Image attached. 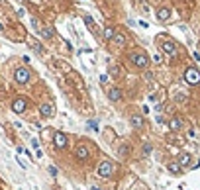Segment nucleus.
Masks as SVG:
<instances>
[{"label":"nucleus","instance_id":"f257e3e1","mask_svg":"<svg viewBox=\"0 0 200 190\" xmlns=\"http://www.w3.org/2000/svg\"><path fill=\"white\" fill-rule=\"evenodd\" d=\"M114 171H116V165L112 161H102L98 165V176H102V178H110L114 175Z\"/></svg>","mask_w":200,"mask_h":190},{"label":"nucleus","instance_id":"f03ea898","mask_svg":"<svg viewBox=\"0 0 200 190\" xmlns=\"http://www.w3.org/2000/svg\"><path fill=\"white\" fill-rule=\"evenodd\" d=\"M129 59H132V63L136 67H139V69H145L149 65V59H147V55H145L143 51H133V53L129 55Z\"/></svg>","mask_w":200,"mask_h":190},{"label":"nucleus","instance_id":"7ed1b4c3","mask_svg":"<svg viewBox=\"0 0 200 190\" xmlns=\"http://www.w3.org/2000/svg\"><path fill=\"white\" fill-rule=\"evenodd\" d=\"M185 81L190 84V86H196V84L200 82V73L194 67H188L186 71H185Z\"/></svg>","mask_w":200,"mask_h":190},{"label":"nucleus","instance_id":"20e7f679","mask_svg":"<svg viewBox=\"0 0 200 190\" xmlns=\"http://www.w3.org/2000/svg\"><path fill=\"white\" fill-rule=\"evenodd\" d=\"M14 78H16V82H18V84H26L30 81V69H26V67L16 69V71H14Z\"/></svg>","mask_w":200,"mask_h":190},{"label":"nucleus","instance_id":"39448f33","mask_svg":"<svg viewBox=\"0 0 200 190\" xmlns=\"http://www.w3.org/2000/svg\"><path fill=\"white\" fill-rule=\"evenodd\" d=\"M75 157H77L79 161H86L90 157L88 147H86V145H77V147H75Z\"/></svg>","mask_w":200,"mask_h":190},{"label":"nucleus","instance_id":"423d86ee","mask_svg":"<svg viewBox=\"0 0 200 190\" xmlns=\"http://www.w3.org/2000/svg\"><path fill=\"white\" fill-rule=\"evenodd\" d=\"M26 108H28V100H26V98H16L14 102H12V110H14L16 114L26 112Z\"/></svg>","mask_w":200,"mask_h":190},{"label":"nucleus","instance_id":"0eeeda50","mask_svg":"<svg viewBox=\"0 0 200 190\" xmlns=\"http://www.w3.org/2000/svg\"><path fill=\"white\" fill-rule=\"evenodd\" d=\"M53 143H55L57 149H65V147H67V135L61 133V131H57V133L53 135Z\"/></svg>","mask_w":200,"mask_h":190},{"label":"nucleus","instance_id":"6e6552de","mask_svg":"<svg viewBox=\"0 0 200 190\" xmlns=\"http://www.w3.org/2000/svg\"><path fill=\"white\" fill-rule=\"evenodd\" d=\"M39 114L43 116V118H51V116L55 114V108H53L51 102H43L39 106Z\"/></svg>","mask_w":200,"mask_h":190},{"label":"nucleus","instance_id":"1a4fd4ad","mask_svg":"<svg viewBox=\"0 0 200 190\" xmlns=\"http://www.w3.org/2000/svg\"><path fill=\"white\" fill-rule=\"evenodd\" d=\"M108 98H110V102H120V100H122V92H120V88L112 86L110 90H108Z\"/></svg>","mask_w":200,"mask_h":190},{"label":"nucleus","instance_id":"9d476101","mask_svg":"<svg viewBox=\"0 0 200 190\" xmlns=\"http://www.w3.org/2000/svg\"><path fill=\"white\" fill-rule=\"evenodd\" d=\"M163 51L167 55H177V45L173 41H163Z\"/></svg>","mask_w":200,"mask_h":190},{"label":"nucleus","instance_id":"9b49d317","mask_svg":"<svg viewBox=\"0 0 200 190\" xmlns=\"http://www.w3.org/2000/svg\"><path fill=\"white\" fill-rule=\"evenodd\" d=\"M167 168H169L171 175H181V171H182V167L179 165V161H171L169 165H167Z\"/></svg>","mask_w":200,"mask_h":190},{"label":"nucleus","instance_id":"f8f14e48","mask_svg":"<svg viewBox=\"0 0 200 190\" xmlns=\"http://www.w3.org/2000/svg\"><path fill=\"white\" fill-rule=\"evenodd\" d=\"M157 18L161 22H167V20L171 18V8H159L157 10Z\"/></svg>","mask_w":200,"mask_h":190},{"label":"nucleus","instance_id":"ddd939ff","mask_svg":"<svg viewBox=\"0 0 200 190\" xmlns=\"http://www.w3.org/2000/svg\"><path fill=\"white\" fill-rule=\"evenodd\" d=\"M169 128H171L173 131H179V129L182 128V122H181V120H179V118H173V120H171V122H169Z\"/></svg>","mask_w":200,"mask_h":190},{"label":"nucleus","instance_id":"4468645a","mask_svg":"<svg viewBox=\"0 0 200 190\" xmlns=\"http://www.w3.org/2000/svg\"><path fill=\"white\" fill-rule=\"evenodd\" d=\"M188 163H190V155H188V153H182V155L179 157V165L181 167H188Z\"/></svg>","mask_w":200,"mask_h":190},{"label":"nucleus","instance_id":"2eb2a0df","mask_svg":"<svg viewBox=\"0 0 200 190\" xmlns=\"http://www.w3.org/2000/svg\"><path fill=\"white\" fill-rule=\"evenodd\" d=\"M132 125H133V128H141V125H143L141 116H132Z\"/></svg>","mask_w":200,"mask_h":190},{"label":"nucleus","instance_id":"dca6fc26","mask_svg":"<svg viewBox=\"0 0 200 190\" xmlns=\"http://www.w3.org/2000/svg\"><path fill=\"white\" fill-rule=\"evenodd\" d=\"M118 153H120V157H128L129 155V145H120V149H118Z\"/></svg>","mask_w":200,"mask_h":190},{"label":"nucleus","instance_id":"f3484780","mask_svg":"<svg viewBox=\"0 0 200 190\" xmlns=\"http://www.w3.org/2000/svg\"><path fill=\"white\" fill-rule=\"evenodd\" d=\"M104 38H106V39H114V38H116L114 28H106V30H104Z\"/></svg>","mask_w":200,"mask_h":190},{"label":"nucleus","instance_id":"a211bd4d","mask_svg":"<svg viewBox=\"0 0 200 190\" xmlns=\"http://www.w3.org/2000/svg\"><path fill=\"white\" fill-rule=\"evenodd\" d=\"M39 34H41L45 39H51V38H53V30H51V28H43V30L39 31Z\"/></svg>","mask_w":200,"mask_h":190},{"label":"nucleus","instance_id":"6ab92c4d","mask_svg":"<svg viewBox=\"0 0 200 190\" xmlns=\"http://www.w3.org/2000/svg\"><path fill=\"white\" fill-rule=\"evenodd\" d=\"M84 24L88 26V28H94V20L90 18V16H84Z\"/></svg>","mask_w":200,"mask_h":190},{"label":"nucleus","instance_id":"aec40b11","mask_svg":"<svg viewBox=\"0 0 200 190\" xmlns=\"http://www.w3.org/2000/svg\"><path fill=\"white\" fill-rule=\"evenodd\" d=\"M88 128L94 129V131H98V122H96V120H90V122H88Z\"/></svg>","mask_w":200,"mask_h":190},{"label":"nucleus","instance_id":"412c9836","mask_svg":"<svg viewBox=\"0 0 200 190\" xmlns=\"http://www.w3.org/2000/svg\"><path fill=\"white\" fill-rule=\"evenodd\" d=\"M114 41H116L118 45H122L124 41H126V38H124V35H120V34H116V38H114Z\"/></svg>","mask_w":200,"mask_h":190},{"label":"nucleus","instance_id":"4be33fe9","mask_svg":"<svg viewBox=\"0 0 200 190\" xmlns=\"http://www.w3.org/2000/svg\"><path fill=\"white\" fill-rule=\"evenodd\" d=\"M149 153H151V145L147 143V145H145V147H143V155H149Z\"/></svg>","mask_w":200,"mask_h":190},{"label":"nucleus","instance_id":"5701e85b","mask_svg":"<svg viewBox=\"0 0 200 190\" xmlns=\"http://www.w3.org/2000/svg\"><path fill=\"white\" fill-rule=\"evenodd\" d=\"M153 61H155V65H159V63H161V61H163V59H161V57H159V55H155V57H153Z\"/></svg>","mask_w":200,"mask_h":190},{"label":"nucleus","instance_id":"b1692460","mask_svg":"<svg viewBox=\"0 0 200 190\" xmlns=\"http://www.w3.org/2000/svg\"><path fill=\"white\" fill-rule=\"evenodd\" d=\"M31 147H34V149H37V147H39V143H37V139H31Z\"/></svg>","mask_w":200,"mask_h":190},{"label":"nucleus","instance_id":"393cba45","mask_svg":"<svg viewBox=\"0 0 200 190\" xmlns=\"http://www.w3.org/2000/svg\"><path fill=\"white\" fill-rule=\"evenodd\" d=\"M49 172H51L53 176H55V175H57V168H55V167H49Z\"/></svg>","mask_w":200,"mask_h":190},{"label":"nucleus","instance_id":"a878e982","mask_svg":"<svg viewBox=\"0 0 200 190\" xmlns=\"http://www.w3.org/2000/svg\"><path fill=\"white\" fill-rule=\"evenodd\" d=\"M0 30H4V26H2V24H0Z\"/></svg>","mask_w":200,"mask_h":190}]
</instances>
